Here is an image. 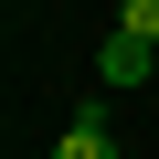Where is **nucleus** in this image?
Returning a JSON list of instances; mask_svg holds the SVG:
<instances>
[{
  "instance_id": "3",
  "label": "nucleus",
  "mask_w": 159,
  "mask_h": 159,
  "mask_svg": "<svg viewBox=\"0 0 159 159\" xmlns=\"http://www.w3.org/2000/svg\"><path fill=\"white\" fill-rule=\"evenodd\" d=\"M117 32H138V43H159V0H117Z\"/></svg>"
},
{
  "instance_id": "1",
  "label": "nucleus",
  "mask_w": 159,
  "mask_h": 159,
  "mask_svg": "<svg viewBox=\"0 0 159 159\" xmlns=\"http://www.w3.org/2000/svg\"><path fill=\"white\" fill-rule=\"evenodd\" d=\"M148 64H159V43H138V32H106V85H148Z\"/></svg>"
},
{
  "instance_id": "2",
  "label": "nucleus",
  "mask_w": 159,
  "mask_h": 159,
  "mask_svg": "<svg viewBox=\"0 0 159 159\" xmlns=\"http://www.w3.org/2000/svg\"><path fill=\"white\" fill-rule=\"evenodd\" d=\"M53 159H117V138H106V117H74V127L53 138Z\"/></svg>"
}]
</instances>
